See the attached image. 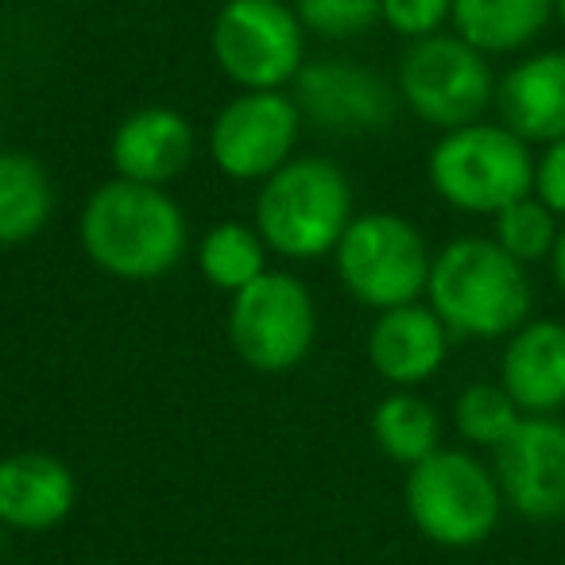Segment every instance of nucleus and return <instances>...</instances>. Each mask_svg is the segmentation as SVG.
<instances>
[{
  "label": "nucleus",
  "instance_id": "10",
  "mask_svg": "<svg viewBox=\"0 0 565 565\" xmlns=\"http://www.w3.org/2000/svg\"><path fill=\"white\" fill-rule=\"evenodd\" d=\"M302 136V109L282 89H241L210 128V156L236 182H264L291 163Z\"/></svg>",
  "mask_w": 565,
  "mask_h": 565
},
{
  "label": "nucleus",
  "instance_id": "18",
  "mask_svg": "<svg viewBox=\"0 0 565 565\" xmlns=\"http://www.w3.org/2000/svg\"><path fill=\"white\" fill-rule=\"evenodd\" d=\"M554 24V0H454V28L480 55H523Z\"/></svg>",
  "mask_w": 565,
  "mask_h": 565
},
{
  "label": "nucleus",
  "instance_id": "1",
  "mask_svg": "<svg viewBox=\"0 0 565 565\" xmlns=\"http://www.w3.org/2000/svg\"><path fill=\"white\" fill-rule=\"evenodd\" d=\"M78 241L89 264L125 282L171 275L186 256V213L163 186L109 179L86 198Z\"/></svg>",
  "mask_w": 565,
  "mask_h": 565
},
{
  "label": "nucleus",
  "instance_id": "24",
  "mask_svg": "<svg viewBox=\"0 0 565 565\" xmlns=\"http://www.w3.org/2000/svg\"><path fill=\"white\" fill-rule=\"evenodd\" d=\"M291 9L322 40H356L380 24V0H295Z\"/></svg>",
  "mask_w": 565,
  "mask_h": 565
},
{
  "label": "nucleus",
  "instance_id": "27",
  "mask_svg": "<svg viewBox=\"0 0 565 565\" xmlns=\"http://www.w3.org/2000/svg\"><path fill=\"white\" fill-rule=\"evenodd\" d=\"M550 279H554V287L565 295V225H562V236H557L554 244V256H550Z\"/></svg>",
  "mask_w": 565,
  "mask_h": 565
},
{
  "label": "nucleus",
  "instance_id": "16",
  "mask_svg": "<svg viewBox=\"0 0 565 565\" xmlns=\"http://www.w3.org/2000/svg\"><path fill=\"white\" fill-rule=\"evenodd\" d=\"M109 159L117 179L167 186L194 159V125L179 109L148 105L128 113L109 140Z\"/></svg>",
  "mask_w": 565,
  "mask_h": 565
},
{
  "label": "nucleus",
  "instance_id": "3",
  "mask_svg": "<svg viewBox=\"0 0 565 565\" xmlns=\"http://www.w3.org/2000/svg\"><path fill=\"white\" fill-rule=\"evenodd\" d=\"M353 210V182L333 159L295 156L259 182L256 233L282 259H322L345 236Z\"/></svg>",
  "mask_w": 565,
  "mask_h": 565
},
{
  "label": "nucleus",
  "instance_id": "15",
  "mask_svg": "<svg viewBox=\"0 0 565 565\" xmlns=\"http://www.w3.org/2000/svg\"><path fill=\"white\" fill-rule=\"evenodd\" d=\"M78 503V480L55 454L24 449L0 457V526L43 534L66 523Z\"/></svg>",
  "mask_w": 565,
  "mask_h": 565
},
{
  "label": "nucleus",
  "instance_id": "21",
  "mask_svg": "<svg viewBox=\"0 0 565 565\" xmlns=\"http://www.w3.org/2000/svg\"><path fill=\"white\" fill-rule=\"evenodd\" d=\"M267 244L256 233V225L244 221H221L198 241V271L210 287L225 295L244 291L248 282H256L267 271Z\"/></svg>",
  "mask_w": 565,
  "mask_h": 565
},
{
  "label": "nucleus",
  "instance_id": "20",
  "mask_svg": "<svg viewBox=\"0 0 565 565\" xmlns=\"http://www.w3.org/2000/svg\"><path fill=\"white\" fill-rule=\"evenodd\" d=\"M372 441L387 461L411 469L441 449V415L415 387H395L372 411Z\"/></svg>",
  "mask_w": 565,
  "mask_h": 565
},
{
  "label": "nucleus",
  "instance_id": "23",
  "mask_svg": "<svg viewBox=\"0 0 565 565\" xmlns=\"http://www.w3.org/2000/svg\"><path fill=\"white\" fill-rule=\"evenodd\" d=\"M523 423V411L515 407L500 380H477V384L461 387L454 399V430L469 449H488L492 454L515 426Z\"/></svg>",
  "mask_w": 565,
  "mask_h": 565
},
{
  "label": "nucleus",
  "instance_id": "25",
  "mask_svg": "<svg viewBox=\"0 0 565 565\" xmlns=\"http://www.w3.org/2000/svg\"><path fill=\"white\" fill-rule=\"evenodd\" d=\"M454 20V0H380V24H387L407 43L446 32Z\"/></svg>",
  "mask_w": 565,
  "mask_h": 565
},
{
  "label": "nucleus",
  "instance_id": "19",
  "mask_svg": "<svg viewBox=\"0 0 565 565\" xmlns=\"http://www.w3.org/2000/svg\"><path fill=\"white\" fill-rule=\"evenodd\" d=\"M55 186L47 167L28 151H0V248H17L47 228Z\"/></svg>",
  "mask_w": 565,
  "mask_h": 565
},
{
  "label": "nucleus",
  "instance_id": "14",
  "mask_svg": "<svg viewBox=\"0 0 565 565\" xmlns=\"http://www.w3.org/2000/svg\"><path fill=\"white\" fill-rule=\"evenodd\" d=\"M454 345V333L446 330L430 302H407V307L380 310L369 330V364L376 376L392 387H418L438 376Z\"/></svg>",
  "mask_w": 565,
  "mask_h": 565
},
{
  "label": "nucleus",
  "instance_id": "28",
  "mask_svg": "<svg viewBox=\"0 0 565 565\" xmlns=\"http://www.w3.org/2000/svg\"><path fill=\"white\" fill-rule=\"evenodd\" d=\"M554 20L562 24V32H565V0H554Z\"/></svg>",
  "mask_w": 565,
  "mask_h": 565
},
{
  "label": "nucleus",
  "instance_id": "6",
  "mask_svg": "<svg viewBox=\"0 0 565 565\" xmlns=\"http://www.w3.org/2000/svg\"><path fill=\"white\" fill-rule=\"evenodd\" d=\"M333 264L345 291L380 315L423 299L434 252L415 221L403 213L372 210L349 221L345 236L333 248Z\"/></svg>",
  "mask_w": 565,
  "mask_h": 565
},
{
  "label": "nucleus",
  "instance_id": "8",
  "mask_svg": "<svg viewBox=\"0 0 565 565\" xmlns=\"http://www.w3.org/2000/svg\"><path fill=\"white\" fill-rule=\"evenodd\" d=\"M318 310L307 282L267 267L228 302V345L248 369L279 376L299 369L315 349Z\"/></svg>",
  "mask_w": 565,
  "mask_h": 565
},
{
  "label": "nucleus",
  "instance_id": "22",
  "mask_svg": "<svg viewBox=\"0 0 565 565\" xmlns=\"http://www.w3.org/2000/svg\"><path fill=\"white\" fill-rule=\"evenodd\" d=\"M562 225L565 221L539 194H526L492 217V241L523 267L550 264L557 236H562Z\"/></svg>",
  "mask_w": 565,
  "mask_h": 565
},
{
  "label": "nucleus",
  "instance_id": "17",
  "mask_svg": "<svg viewBox=\"0 0 565 565\" xmlns=\"http://www.w3.org/2000/svg\"><path fill=\"white\" fill-rule=\"evenodd\" d=\"M500 384L523 415L565 411V322L531 318L503 338Z\"/></svg>",
  "mask_w": 565,
  "mask_h": 565
},
{
  "label": "nucleus",
  "instance_id": "29",
  "mask_svg": "<svg viewBox=\"0 0 565 565\" xmlns=\"http://www.w3.org/2000/svg\"><path fill=\"white\" fill-rule=\"evenodd\" d=\"M0 565H4V526H0Z\"/></svg>",
  "mask_w": 565,
  "mask_h": 565
},
{
  "label": "nucleus",
  "instance_id": "5",
  "mask_svg": "<svg viewBox=\"0 0 565 565\" xmlns=\"http://www.w3.org/2000/svg\"><path fill=\"white\" fill-rule=\"evenodd\" d=\"M403 503L415 531L446 550H472L488 542L508 511L492 465L480 461L472 449L449 446L411 465Z\"/></svg>",
  "mask_w": 565,
  "mask_h": 565
},
{
  "label": "nucleus",
  "instance_id": "12",
  "mask_svg": "<svg viewBox=\"0 0 565 565\" xmlns=\"http://www.w3.org/2000/svg\"><path fill=\"white\" fill-rule=\"evenodd\" d=\"M492 472L503 503L526 523L565 519V418L523 415L492 449Z\"/></svg>",
  "mask_w": 565,
  "mask_h": 565
},
{
  "label": "nucleus",
  "instance_id": "2",
  "mask_svg": "<svg viewBox=\"0 0 565 565\" xmlns=\"http://www.w3.org/2000/svg\"><path fill=\"white\" fill-rule=\"evenodd\" d=\"M426 302L454 338L503 341L534 318L531 267L511 259L492 236H454L434 252Z\"/></svg>",
  "mask_w": 565,
  "mask_h": 565
},
{
  "label": "nucleus",
  "instance_id": "4",
  "mask_svg": "<svg viewBox=\"0 0 565 565\" xmlns=\"http://www.w3.org/2000/svg\"><path fill=\"white\" fill-rule=\"evenodd\" d=\"M534 156L539 151L500 120L441 132L426 156L430 190L457 213L495 217L511 202L534 194Z\"/></svg>",
  "mask_w": 565,
  "mask_h": 565
},
{
  "label": "nucleus",
  "instance_id": "13",
  "mask_svg": "<svg viewBox=\"0 0 565 565\" xmlns=\"http://www.w3.org/2000/svg\"><path fill=\"white\" fill-rule=\"evenodd\" d=\"M500 125L523 136L531 148L565 136V47L526 51L495 78Z\"/></svg>",
  "mask_w": 565,
  "mask_h": 565
},
{
  "label": "nucleus",
  "instance_id": "26",
  "mask_svg": "<svg viewBox=\"0 0 565 565\" xmlns=\"http://www.w3.org/2000/svg\"><path fill=\"white\" fill-rule=\"evenodd\" d=\"M534 194L565 221V136L554 143H542L534 156Z\"/></svg>",
  "mask_w": 565,
  "mask_h": 565
},
{
  "label": "nucleus",
  "instance_id": "11",
  "mask_svg": "<svg viewBox=\"0 0 565 565\" xmlns=\"http://www.w3.org/2000/svg\"><path fill=\"white\" fill-rule=\"evenodd\" d=\"M291 97L302 120L322 132L372 136L384 132L399 113V89L384 74L369 71L353 58H318L307 63L291 82Z\"/></svg>",
  "mask_w": 565,
  "mask_h": 565
},
{
  "label": "nucleus",
  "instance_id": "7",
  "mask_svg": "<svg viewBox=\"0 0 565 565\" xmlns=\"http://www.w3.org/2000/svg\"><path fill=\"white\" fill-rule=\"evenodd\" d=\"M395 89H399V102L438 132L477 125L495 105L492 63L457 32L407 43Z\"/></svg>",
  "mask_w": 565,
  "mask_h": 565
},
{
  "label": "nucleus",
  "instance_id": "9",
  "mask_svg": "<svg viewBox=\"0 0 565 565\" xmlns=\"http://www.w3.org/2000/svg\"><path fill=\"white\" fill-rule=\"evenodd\" d=\"M210 51L236 89H282L307 66V28L282 0H225Z\"/></svg>",
  "mask_w": 565,
  "mask_h": 565
}]
</instances>
